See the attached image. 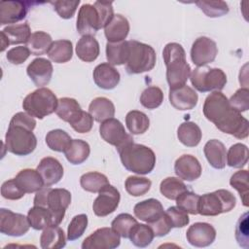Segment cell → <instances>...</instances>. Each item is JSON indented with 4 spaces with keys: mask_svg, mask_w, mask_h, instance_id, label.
<instances>
[{
    "mask_svg": "<svg viewBox=\"0 0 249 249\" xmlns=\"http://www.w3.org/2000/svg\"><path fill=\"white\" fill-rule=\"evenodd\" d=\"M202 111L204 117L222 132L238 139L248 136V120L230 105L229 99L221 91H213L205 98Z\"/></svg>",
    "mask_w": 249,
    "mask_h": 249,
    "instance_id": "obj_1",
    "label": "cell"
},
{
    "mask_svg": "<svg viewBox=\"0 0 249 249\" xmlns=\"http://www.w3.org/2000/svg\"><path fill=\"white\" fill-rule=\"evenodd\" d=\"M162 57L166 66V81L170 89L186 85L191 75V67L186 60L183 47L175 42L165 45Z\"/></svg>",
    "mask_w": 249,
    "mask_h": 249,
    "instance_id": "obj_2",
    "label": "cell"
},
{
    "mask_svg": "<svg viewBox=\"0 0 249 249\" xmlns=\"http://www.w3.org/2000/svg\"><path fill=\"white\" fill-rule=\"evenodd\" d=\"M117 151L123 165L130 172L145 175L155 167L156 155L151 148L145 145L131 142Z\"/></svg>",
    "mask_w": 249,
    "mask_h": 249,
    "instance_id": "obj_3",
    "label": "cell"
},
{
    "mask_svg": "<svg viewBox=\"0 0 249 249\" xmlns=\"http://www.w3.org/2000/svg\"><path fill=\"white\" fill-rule=\"evenodd\" d=\"M57 104L58 99L50 89L39 88L24 97L22 108L30 116L42 120L55 112Z\"/></svg>",
    "mask_w": 249,
    "mask_h": 249,
    "instance_id": "obj_4",
    "label": "cell"
},
{
    "mask_svg": "<svg viewBox=\"0 0 249 249\" xmlns=\"http://www.w3.org/2000/svg\"><path fill=\"white\" fill-rule=\"evenodd\" d=\"M128 45L129 53L125 63V70L128 74H140L155 67L157 55L150 45L136 40H129Z\"/></svg>",
    "mask_w": 249,
    "mask_h": 249,
    "instance_id": "obj_5",
    "label": "cell"
},
{
    "mask_svg": "<svg viewBox=\"0 0 249 249\" xmlns=\"http://www.w3.org/2000/svg\"><path fill=\"white\" fill-rule=\"evenodd\" d=\"M235 204V196L230 191L220 189L204 194L199 197L198 214L202 216H217L231 211Z\"/></svg>",
    "mask_w": 249,
    "mask_h": 249,
    "instance_id": "obj_6",
    "label": "cell"
},
{
    "mask_svg": "<svg viewBox=\"0 0 249 249\" xmlns=\"http://www.w3.org/2000/svg\"><path fill=\"white\" fill-rule=\"evenodd\" d=\"M194 88L200 92L220 91L227 84V76L220 68L199 66L195 68L190 75Z\"/></svg>",
    "mask_w": 249,
    "mask_h": 249,
    "instance_id": "obj_7",
    "label": "cell"
},
{
    "mask_svg": "<svg viewBox=\"0 0 249 249\" xmlns=\"http://www.w3.org/2000/svg\"><path fill=\"white\" fill-rule=\"evenodd\" d=\"M6 150L16 156H27L37 146V138L34 133L19 125H10L5 135Z\"/></svg>",
    "mask_w": 249,
    "mask_h": 249,
    "instance_id": "obj_8",
    "label": "cell"
},
{
    "mask_svg": "<svg viewBox=\"0 0 249 249\" xmlns=\"http://www.w3.org/2000/svg\"><path fill=\"white\" fill-rule=\"evenodd\" d=\"M99 133L105 142L115 146L117 150L133 142L132 136L125 131L124 124L115 118L102 122L99 126Z\"/></svg>",
    "mask_w": 249,
    "mask_h": 249,
    "instance_id": "obj_9",
    "label": "cell"
},
{
    "mask_svg": "<svg viewBox=\"0 0 249 249\" xmlns=\"http://www.w3.org/2000/svg\"><path fill=\"white\" fill-rule=\"evenodd\" d=\"M30 228L27 216L15 213L10 209H0V231L10 236H21Z\"/></svg>",
    "mask_w": 249,
    "mask_h": 249,
    "instance_id": "obj_10",
    "label": "cell"
},
{
    "mask_svg": "<svg viewBox=\"0 0 249 249\" xmlns=\"http://www.w3.org/2000/svg\"><path fill=\"white\" fill-rule=\"evenodd\" d=\"M120 235L111 228H100L85 238L82 243L83 249H114L120 243Z\"/></svg>",
    "mask_w": 249,
    "mask_h": 249,
    "instance_id": "obj_11",
    "label": "cell"
},
{
    "mask_svg": "<svg viewBox=\"0 0 249 249\" xmlns=\"http://www.w3.org/2000/svg\"><path fill=\"white\" fill-rule=\"evenodd\" d=\"M217 53L218 48L216 43L206 36L196 38L191 48V59L197 67L213 62Z\"/></svg>",
    "mask_w": 249,
    "mask_h": 249,
    "instance_id": "obj_12",
    "label": "cell"
},
{
    "mask_svg": "<svg viewBox=\"0 0 249 249\" xmlns=\"http://www.w3.org/2000/svg\"><path fill=\"white\" fill-rule=\"evenodd\" d=\"M120 199V192L114 186L108 184L98 192V196L92 204V210L96 216L105 217L117 209Z\"/></svg>",
    "mask_w": 249,
    "mask_h": 249,
    "instance_id": "obj_13",
    "label": "cell"
},
{
    "mask_svg": "<svg viewBox=\"0 0 249 249\" xmlns=\"http://www.w3.org/2000/svg\"><path fill=\"white\" fill-rule=\"evenodd\" d=\"M65 214L55 213L48 207L33 206L27 213V219L30 227L34 230H45L50 226H58L63 220Z\"/></svg>",
    "mask_w": 249,
    "mask_h": 249,
    "instance_id": "obj_14",
    "label": "cell"
},
{
    "mask_svg": "<svg viewBox=\"0 0 249 249\" xmlns=\"http://www.w3.org/2000/svg\"><path fill=\"white\" fill-rule=\"evenodd\" d=\"M76 28L82 36H92L101 28L99 15L93 5L84 4L81 6Z\"/></svg>",
    "mask_w": 249,
    "mask_h": 249,
    "instance_id": "obj_15",
    "label": "cell"
},
{
    "mask_svg": "<svg viewBox=\"0 0 249 249\" xmlns=\"http://www.w3.org/2000/svg\"><path fill=\"white\" fill-rule=\"evenodd\" d=\"M188 242L195 247H207L216 238V230L208 223L197 222L190 226L186 232Z\"/></svg>",
    "mask_w": 249,
    "mask_h": 249,
    "instance_id": "obj_16",
    "label": "cell"
},
{
    "mask_svg": "<svg viewBox=\"0 0 249 249\" xmlns=\"http://www.w3.org/2000/svg\"><path fill=\"white\" fill-rule=\"evenodd\" d=\"M53 64L52 62L43 57H37L33 59L26 68V73L38 88H44L47 86L53 76Z\"/></svg>",
    "mask_w": 249,
    "mask_h": 249,
    "instance_id": "obj_17",
    "label": "cell"
},
{
    "mask_svg": "<svg viewBox=\"0 0 249 249\" xmlns=\"http://www.w3.org/2000/svg\"><path fill=\"white\" fill-rule=\"evenodd\" d=\"M175 174L182 180L192 182L201 175V165L198 160L192 155H183L179 157L174 163Z\"/></svg>",
    "mask_w": 249,
    "mask_h": 249,
    "instance_id": "obj_18",
    "label": "cell"
},
{
    "mask_svg": "<svg viewBox=\"0 0 249 249\" xmlns=\"http://www.w3.org/2000/svg\"><path fill=\"white\" fill-rule=\"evenodd\" d=\"M169 102L177 110L185 111L196 107L198 96L194 89L184 85L182 87L169 89Z\"/></svg>",
    "mask_w": 249,
    "mask_h": 249,
    "instance_id": "obj_19",
    "label": "cell"
},
{
    "mask_svg": "<svg viewBox=\"0 0 249 249\" xmlns=\"http://www.w3.org/2000/svg\"><path fill=\"white\" fill-rule=\"evenodd\" d=\"M30 2L2 1L0 3V24L16 23L26 17Z\"/></svg>",
    "mask_w": 249,
    "mask_h": 249,
    "instance_id": "obj_20",
    "label": "cell"
},
{
    "mask_svg": "<svg viewBox=\"0 0 249 249\" xmlns=\"http://www.w3.org/2000/svg\"><path fill=\"white\" fill-rule=\"evenodd\" d=\"M37 170L47 187L58 183L64 173L62 164L53 157L43 158L37 166Z\"/></svg>",
    "mask_w": 249,
    "mask_h": 249,
    "instance_id": "obj_21",
    "label": "cell"
},
{
    "mask_svg": "<svg viewBox=\"0 0 249 249\" xmlns=\"http://www.w3.org/2000/svg\"><path fill=\"white\" fill-rule=\"evenodd\" d=\"M95 85L103 89H113L120 83V73L111 64L104 62L98 64L92 73Z\"/></svg>",
    "mask_w": 249,
    "mask_h": 249,
    "instance_id": "obj_22",
    "label": "cell"
},
{
    "mask_svg": "<svg viewBox=\"0 0 249 249\" xmlns=\"http://www.w3.org/2000/svg\"><path fill=\"white\" fill-rule=\"evenodd\" d=\"M129 32V22L127 18L121 15H114L109 23L104 27V34L108 42L117 43L124 41Z\"/></svg>",
    "mask_w": 249,
    "mask_h": 249,
    "instance_id": "obj_23",
    "label": "cell"
},
{
    "mask_svg": "<svg viewBox=\"0 0 249 249\" xmlns=\"http://www.w3.org/2000/svg\"><path fill=\"white\" fill-rule=\"evenodd\" d=\"M133 212L136 218L146 223H151L157 220L164 213L162 204L156 198H148L136 203Z\"/></svg>",
    "mask_w": 249,
    "mask_h": 249,
    "instance_id": "obj_24",
    "label": "cell"
},
{
    "mask_svg": "<svg viewBox=\"0 0 249 249\" xmlns=\"http://www.w3.org/2000/svg\"><path fill=\"white\" fill-rule=\"evenodd\" d=\"M18 187L25 194H32L38 192L40 189L45 187L44 181L36 169L25 168L20 170L14 178Z\"/></svg>",
    "mask_w": 249,
    "mask_h": 249,
    "instance_id": "obj_25",
    "label": "cell"
},
{
    "mask_svg": "<svg viewBox=\"0 0 249 249\" xmlns=\"http://www.w3.org/2000/svg\"><path fill=\"white\" fill-rule=\"evenodd\" d=\"M203 152L209 164L216 169H223L227 162V151L225 145L217 140L211 139L206 142Z\"/></svg>",
    "mask_w": 249,
    "mask_h": 249,
    "instance_id": "obj_26",
    "label": "cell"
},
{
    "mask_svg": "<svg viewBox=\"0 0 249 249\" xmlns=\"http://www.w3.org/2000/svg\"><path fill=\"white\" fill-rule=\"evenodd\" d=\"M100 53L99 43L93 36H82L76 44V54L85 62L94 61Z\"/></svg>",
    "mask_w": 249,
    "mask_h": 249,
    "instance_id": "obj_27",
    "label": "cell"
},
{
    "mask_svg": "<svg viewBox=\"0 0 249 249\" xmlns=\"http://www.w3.org/2000/svg\"><path fill=\"white\" fill-rule=\"evenodd\" d=\"M66 245L64 231L58 226L46 228L40 236V246L43 249H60Z\"/></svg>",
    "mask_w": 249,
    "mask_h": 249,
    "instance_id": "obj_28",
    "label": "cell"
},
{
    "mask_svg": "<svg viewBox=\"0 0 249 249\" xmlns=\"http://www.w3.org/2000/svg\"><path fill=\"white\" fill-rule=\"evenodd\" d=\"M71 203V194L62 188H50L47 196V207L55 213L65 214V210Z\"/></svg>",
    "mask_w": 249,
    "mask_h": 249,
    "instance_id": "obj_29",
    "label": "cell"
},
{
    "mask_svg": "<svg viewBox=\"0 0 249 249\" xmlns=\"http://www.w3.org/2000/svg\"><path fill=\"white\" fill-rule=\"evenodd\" d=\"M89 113L91 115L93 120L98 123H102L114 117L115 106L113 102L106 97H96L90 102L89 106Z\"/></svg>",
    "mask_w": 249,
    "mask_h": 249,
    "instance_id": "obj_30",
    "label": "cell"
},
{
    "mask_svg": "<svg viewBox=\"0 0 249 249\" xmlns=\"http://www.w3.org/2000/svg\"><path fill=\"white\" fill-rule=\"evenodd\" d=\"M55 113L59 119L71 124L82 115L83 110L81 109V106L76 99L70 97H62L58 99Z\"/></svg>",
    "mask_w": 249,
    "mask_h": 249,
    "instance_id": "obj_31",
    "label": "cell"
},
{
    "mask_svg": "<svg viewBox=\"0 0 249 249\" xmlns=\"http://www.w3.org/2000/svg\"><path fill=\"white\" fill-rule=\"evenodd\" d=\"M179 141L187 147H196L199 144L202 132L199 126L194 122L182 123L177 129Z\"/></svg>",
    "mask_w": 249,
    "mask_h": 249,
    "instance_id": "obj_32",
    "label": "cell"
},
{
    "mask_svg": "<svg viewBox=\"0 0 249 249\" xmlns=\"http://www.w3.org/2000/svg\"><path fill=\"white\" fill-rule=\"evenodd\" d=\"M63 153L70 163L81 164L89 158L90 148L88 142L81 139H73Z\"/></svg>",
    "mask_w": 249,
    "mask_h": 249,
    "instance_id": "obj_33",
    "label": "cell"
},
{
    "mask_svg": "<svg viewBox=\"0 0 249 249\" xmlns=\"http://www.w3.org/2000/svg\"><path fill=\"white\" fill-rule=\"evenodd\" d=\"M49 58L55 63L68 62L73 55L72 42L69 40H56L53 42L47 53Z\"/></svg>",
    "mask_w": 249,
    "mask_h": 249,
    "instance_id": "obj_34",
    "label": "cell"
},
{
    "mask_svg": "<svg viewBox=\"0 0 249 249\" xmlns=\"http://www.w3.org/2000/svg\"><path fill=\"white\" fill-rule=\"evenodd\" d=\"M128 53V41H121L117 43L107 42L106 44V58L111 65H122L126 63Z\"/></svg>",
    "mask_w": 249,
    "mask_h": 249,
    "instance_id": "obj_35",
    "label": "cell"
},
{
    "mask_svg": "<svg viewBox=\"0 0 249 249\" xmlns=\"http://www.w3.org/2000/svg\"><path fill=\"white\" fill-rule=\"evenodd\" d=\"M1 33H3L6 36L10 45L22 43L27 44L32 34L30 26L27 22L8 25L3 30H1Z\"/></svg>",
    "mask_w": 249,
    "mask_h": 249,
    "instance_id": "obj_36",
    "label": "cell"
},
{
    "mask_svg": "<svg viewBox=\"0 0 249 249\" xmlns=\"http://www.w3.org/2000/svg\"><path fill=\"white\" fill-rule=\"evenodd\" d=\"M125 124L131 134H143L150 126V120L145 113L132 110L125 116Z\"/></svg>",
    "mask_w": 249,
    "mask_h": 249,
    "instance_id": "obj_37",
    "label": "cell"
},
{
    "mask_svg": "<svg viewBox=\"0 0 249 249\" xmlns=\"http://www.w3.org/2000/svg\"><path fill=\"white\" fill-rule=\"evenodd\" d=\"M52 44L53 39L49 33L44 31H35L31 34L27 42V47L32 54L41 55L48 53Z\"/></svg>",
    "mask_w": 249,
    "mask_h": 249,
    "instance_id": "obj_38",
    "label": "cell"
},
{
    "mask_svg": "<svg viewBox=\"0 0 249 249\" xmlns=\"http://www.w3.org/2000/svg\"><path fill=\"white\" fill-rule=\"evenodd\" d=\"M160 191L166 198L176 200L181 194L188 191V188L179 177H167L160 182Z\"/></svg>",
    "mask_w": 249,
    "mask_h": 249,
    "instance_id": "obj_39",
    "label": "cell"
},
{
    "mask_svg": "<svg viewBox=\"0 0 249 249\" xmlns=\"http://www.w3.org/2000/svg\"><path fill=\"white\" fill-rule=\"evenodd\" d=\"M80 184L83 190L87 192L98 193L103 187L109 184V181L106 175L100 172L91 171L85 173L81 176Z\"/></svg>",
    "mask_w": 249,
    "mask_h": 249,
    "instance_id": "obj_40",
    "label": "cell"
},
{
    "mask_svg": "<svg viewBox=\"0 0 249 249\" xmlns=\"http://www.w3.org/2000/svg\"><path fill=\"white\" fill-rule=\"evenodd\" d=\"M155 235L152 229L145 224H136L130 231L128 238L136 247L144 248L150 245Z\"/></svg>",
    "mask_w": 249,
    "mask_h": 249,
    "instance_id": "obj_41",
    "label": "cell"
},
{
    "mask_svg": "<svg viewBox=\"0 0 249 249\" xmlns=\"http://www.w3.org/2000/svg\"><path fill=\"white\" fill-rule=\"evenodd\" d=\"M248 148L241 143H235L227 153V164L234 168H242L248 161Z\"/></svg>",
    "mask_w": 249,
    "mask_h": 249,
    "instance_id": "obj_42",
    "label": "cell"
},
{
    "mask_svg": "<svg viewBox=\"0 0 249 249\" xmlns=\"http://www.w3.org/2000/svg\"><path fill=\"white\" fill-rule=\"evenodd\" d=\"M248 171L242 169L233 173L230 179V185L234 188L241 198L244 206H248V196H249V184H248Z\"/></svg>",
    "mask_w": 249,
    "mask_h": 249,
    "instance_id": "obj_43",
    "label": "cell"
},
{
    "mask_svg": "<svg viewBox=\"0 0 249 249\" xmlns=\"http://www.w3.org/2000/svg\"><path fill=\"white\" fill-rule=\"evenodd\" d=\"M70 135L62 129H53L46 135V144L55 152H64L71 142Z\"/></svg>",
    "mask_w": 249,
    "mask_h": 249,
    "instance_id": "obj_44",
    "label": "cell"
},
{
    "mask_svg": "<svg viewBox=\"0 0 249 249\" xmlns=\"http://www.w3.org/2000/svg\"><path fill=\"white\" fill-rule=\"evenodd\" d=\"M152 182L146 177L129 176L124 182L126 192L132 196H141L149 192Z\"/></svg>",
    "mask_w": 249,
    "mask_h": 249,
    "instance_id": "obj_45",
    "label": "cell"
},
{
    "mask_svg": "<svg viewBox=\"0 0 249 249\" xmlns=\"http://www.w3.org/2000/svg\"><path fill=\"white\" fill-rule=\"evenodd\" d=\"M196 5L209 18H218L222 17L229 13V6L225 1H208V0H199L196 2Z\"/></svg>",
    "mask_w": 249,
    "mask_h": 249,
    "instance_id": "obj_46",
    "label": "cell"
},
{
    "mask_svg": "<svg viewBox=\"0 0 249 249\" xmlns=\"http://www.w3.org/2000/svg\"><path fill=\"white\" fill-rule=\"evenodd\" d=\"M163 101L162 90L156 86L148 87L140 95V103L147 109H156L161 105Z\"/></svg>",
    "mask_w": 249,
    "mask_h": 249,
    "instance_id": "obj_47",
    "label": "cell"
},
{
    "mask_svg": "<svg viewBox=\"0 0 249 249\" xmlns=\"http://www.w3.org/2000/svg\"><path fill=\"white\" fill-rule=\"evenodd\" d=\"M137 224L135 218L128 213L119 214L111 223L112 229L122 237L128 238L130 231Z\"/></svg>",
    "mask_w": 249,
    "mask_h": 249,
    "instance_id": "obj_48",
    "label": "cell"
},
{
    "mask_svg": "<svg viewBox=\"0 0 249 249\" xmlns=\"http://www.w3.org/2000/svg\"><path fill=\"white\" fill-rule=\"evenodd\" d=\"M200 196L191 191H186L176 198V204L179 208L187 213L196 215L198 214V201Z\"/></svg>",
    "mask_w": 249,
    "mask_h": 249,
    "instance_id": "obj_49",
    "label": "cell"
},
{
    "mask_svg": "<svg viewBox=\"0 0 249 249\" xmlns=\"http://www.w3.org/2000/svg\"><path fill=\"white\" fill-rule=\"evenodd\" d=\"M88 227V216L79 214L72 218L67 229V239L74 241L80 238Z\"/></svg>",
    "mask_w": 249,
    "mask_h": 249,
    "instance_id": "obj_50",
    "label": "cell"
},
{
    "mask_svg": "<svg viewBox=\"0 0 249 249\" xmlns=\"http://www.w3.org/2000/svg\"><path fill=\"white\" fill-rule=\"evenodd\" d=\"M235 239L238 245L242 248H249V233H248V212L243 213L238 219L235 227Z\"/></svg>",
    "mask_w": 249,
    "mask_h": 249,
    "instance_id": "obj_51",
    "label": "cell"
},
{
    "mask_svg": "<svg viewBox=\"0 0 249 249\" xmlns=\"http://www.w3.org/2000/svg\"><path fill=\"white\" fill-rule=\"evenodd\" d=\"M165 215L172 228H183L190 222L188 213L178 206H171L165 211Z\"/></svg>",
    "mask_w": 249,
    "mask_h": 249,
    "instance_id": "obj_52",
    "label": "cell"
},
{
    "mask_svg": "<svg viewBox=\"0 0 249 249\" xmlns=\"http://www.w3.org/2000/svg\"><path fill=\"white\" fill-rule=\"evenodd\" d=\"M51 4L53 6V9L57 13V15L64 18L68 19L73 18L75 15V12L80 4V0H74V1H54L51 2Z\"/></svg>",
    "mask_w": 249,
    "mask_h": 249,
    "instance_id": "obj_53",
    "label": "cell"
},
{
    "mask_svg": "<svg viewBox=\"0 0 249 249\" xmlns=\"http://www.w3.org/2000/svg\"><path fill=\"white\" fill-rule=\"evenodd\" d=\"M230 105L238 112H244L249 109V89L247 88H240L229 99Z\"/></svg>",
    "mask_w": 249,
    "mask_h": 249,
    "instance_id": "obj_54",
    "label": "cell"
},
{
    "mask_svg": "<svg viewBox=\"0 0 249 249\" xmlns=\"http://www.w3.org/2000/svg\"><path fill=\"white\" fill-rule=\"evenodd\" d=\"M1 195L6 199L17 200L21 198L25 195V193L18 187L15 179H10L2 184Z\"/></svg>",
    "mask_w": 249,
    "mask_h": 249,
    "instance_id": "obj_55",
    "label": "cell"
},
{
    "mask_svg": "<svg viewBox=\"0 0 249 249\" xmlns=\"http://www.w3.org/2000/svg\"><path fill=\"white\" fill-rule=\"evenodd\" d=\"M112 5L113 3L109 1H95L93 4L99 15L101 28H104L114 17V10Z\"/></svg>",
    "mask_w": 249,
    "mask_h": 249,
    "instance_id": "obj_56",
    "label": "cell"
},
{
    "mask_svg": "<svg viewBox=\"0 0 249 249\" xmlns=\"http://www.w3.org/2000/svg\"><path fill=\"white\" fill-rule=\"evenodd\" d=\"M31 54L30 50L26 46H18L12 48L7 52L6 58L9 62L15 65H18L23 63Z\"/></svg>",
    "mask_w": 249,
    "mask_h": 249,
    "instance_id": "obj_57",
    "label": "cell"
},
{
    "mask_svg": "<svg viewBox=\"0 0 249 249\" xmlns=\"http://www.w3.org/2000/svg\"><path fill=\"white\" fill-rule=\"evenodd\" d=\"M148 226L152 229L155 236H164L171 231L172 227L165 215V212L157 220L148 223Z\"/></svg>",
    "mask_w": 249,
    "mask_h": 249,
    "instance_id": "obj_58",
    "label": "cell"
},
{
    "mask_svg": "<svg viewBox=\"0 0 249 249\" xmlns=\"http://www.w3.org/2000/svg\"><path fill=\"white\" fill-rule=\"evenodd\" d=\"M72 128L79 133H87L90 131L93 125V118L86 111H83L82 115L70 124Z\"/></svg>",
    "mask_w": 249,
    "mask_h": 249,
    "instance_id": "obj_59",
    "label": "cell"
},
{
    "mask_svg": "<svg viewBox=\"0 0 249 249\" xmlns=\"http://www.w3.org/2000/svg\"><path fill=\"white\" fill-rule=\"evenodd\" d=\"M9 124L19 125L33 131V129L36 126V121L32 116H30L26 112H18L12 117Z\"/></svg>",
    "mask_w": 249,
    "mask_h": 249,
    "instance_id": "obj_60",
    "label": "cell"
},
{
    "mask_svg": "<svg viewBox=\"0 0 249 249\" xmlns=\"http://www.w3.org/2000/svg\"><path fill=\"white\" fill-rule=\"evenodd\" d=\"M0 34H1V52H4L5 49H6L10 44H9V41L7 40L6 36H5L3 33H1V32H0Z\"/></svg>",
    "mask_w": 249,
    "mask_h": 249,
    "instance_id": "obj_61",
    "label": "cell"
}]
</instances>
